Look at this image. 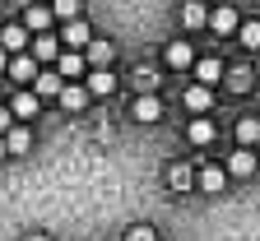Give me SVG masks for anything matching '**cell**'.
<instances>
[{
    "mask_svg": "<svg viewBox=\"0 0 260 241\" xmlns=\"http://www.w3.org/2000/svg\"><path fill=\"white\" fill-rule=\"evenodd\" d=\"M51 65H56V75H60V79H79V75L88 70V65H84V56H79V51H70V47H65V51H56V60H51Z\"/></svg>",
    "mask_w": 260,
    "mask_h": 241,
    "instance_id": "obj_1",
    "label": "cell"
},
{
    "mask_svg": "<svg viewBox=\"0 0 260 241\" xmlns=\"http://www.w3.org/2000/svg\"><path fill=\"white\" fill-rule=\"evenodd\" d=\"M84 88H88V97H107V93L116 88V75L107 70V65H93V70H88V84H84Z\"/></svg>",
    "mask_w": 260,
    "mask_h": 241,
    "instance_id": "obj_2",
    "label": "cell"
},
{
    "mask_svg": "<svg viewBox=\"0 0 260 241\" xmlns=\"http://www.w3.org/2000/svg\"><path fill=\"white\" fill-rule=\"evenodd\" d=\"M237 23H242V19H237L233 5H218V10L205 14V28H214V32H237Z\"/></svg>",
    "mask_w": 260,
    "mask_h": 241,
    "instance_id": "obj_3",
    "label": "cell"
},
{
    "mask_svg": "<svg viewBox=\"0 0 260 241\" xmlns=\"http://www.w3.org/2000/svg\"><path fill=\"white\" fill-rule=\"evenodd\" d=\"M56 97H60L65 112H84V107H88V88H84V84H60Z\"/></svg>",
    "mask_w": 260,
    "mask_h": 241,
    "instance_id": "obj_4",
    "label": "cell"
},
{
    "mask_svg": "<svg viewBox=\"0 0 260 241\" xmlns=\"http://www.w3.org/2000/svg\"><path fill=\"white\" fill-rule=\"evenodd\" d=\"M28 38H32V32H28L23 23L0 28V51H28Z\"/></svg>",
    "mask_w": 260,
    "mask_h": 241,
    "instance_id": "obj_5",
    "label": "cell"
},
{
    "mask_svg": "<svg viewBox=\"0 0 260 241\" xmlns=\"http://www.w3.org/2000/svg\"><path fill=\"white\" fill-rule=\"evenodd\" d=\"M130 116L149 125V121H158V116H162V102H158L153 93H140V97H135V107H130Z\"/></svg>",
    "mask_w": 260,
    "mask_h": 241,
    "instance_id": "obj_6",
    "label": "cell"
},
{
    "mask_svg": "<svg viewBox=\"0 0 260 241\" xmlns=\"http://www.w3.org/2000/svg\"><path fill=\"white\" fill-rule=\"evenodd\" d=\"M5 75H10V79H19V84H23V79H32V75H38V60H32V56H28V51H14V60H10V65H5Z\"/></svg>",
    "mask_w": 260,
    "mask_h": 241,
    "instance_id": "obj_7",
    "label": "cell"
},
{
    "mask_svg": "<svg viewBox=\"0 0 260 241\" xmlns=\"http://www.w3.org/2000/svg\"><path fill=\"white\" fill-rule=\"evenodd\" d=\"M195 79H200L205 88H214V84L223 79V60H218V56H205V60H195Z\"/></svg>",
    "mask_w": 260,
    "mask_h": 241,
    "instance_id": "obj_8",
    "label": "cell"
},
{
    "mask_svg": "<svg viewBox=\"0 0 260 241\" xmlns=\"http://www.w3.org/2000/svg\"><path fill=\"white\" fill-rule=\"evenodd\" d=\"M28 47H32V60H56L60 38H51V32H38V38H28Z\"/></svg>",
    "mask_w": 260,
    "mask_h": 241,
    "instance_id": "obj_9",
    "label": "cell"
},
{
    "mask_svg": "<svg viewBox=\"0 0 260 241\" xmlns=\"http://www.w3.org/2000/svg\"><path fill=\"white\" fill-rule=\"evenodd\" d=\"M28 14H23V28L28 32H47L51 28V5H23Z\"/></svg>",
    "mask_w": 260,
    "mask_h": 241,
    "instance_id": "obj_10",
    "label": "cell"
},
{
    "mask_svg": "<svg viewBox=\"0 0 260 241\" xmlns=\"http://www.w3.org/2000/svg\"><path fill=\"white\" fill-rule=\"evenodd\" d=\"M112 56H116V47L112 42H84V65H112Z\"/></svg>",
    "mask_w": 260,
    "mask_h": 241,
    "instance_id": "obj_11",
    "label": "cell"
},
{
    "mask_svg": "<svg viewBox=\"0 0 260 241\" xmlns=\"http://www.w3.org/2000/svg\"><path fill=\"white\" fill-rule=\"evenodd\" d=\"M60 84H65V79H60L56 70H42V75H32V93H38V97H56V93H60Z\"/></svg>",
    "mask_w": 260,
    "mask_h": 241,
    "instance_id": "obj_12",
    "label": "cell"
},
{
    "mask_svg": "<svg viewBox=\"0 0 260 241\" xmlns=\"http://www.w3.org/2000/svg\"><path fill=\"white\" fill-rule=\"evenodd\" d=\"M10 116H19V121H32V116H38V93H19L14 102H10Z\"/></svg>",
    "mask_w": 260,
    "mask_h": 241,
    "instance_id": "obj_13",
    "label": "cell"
},
{
    "mask_svg": "<svg viewBox=\"0 0 260 241\" xmlns=\"http://www.w3.org/2000/svg\"><path fill=\"white\" fill-rule=\"evenodd\" d=\"M60 42H70V51H84V42H88V23L84 19H65V38Z\"/></svg>",
    "mask_w": 260,
    "mask_h": 241,
    "instance_id": "obj_14",
    "label": "cell"
},
{
    "mask_svg": "<svg viewBox=\"0 0 260 241\" xmlns=\"http://www.w3.org/2000/svg\"><path fill=\"white\" fill-rule=\"evenodd\" d=\"M228 171H233V177H251V171H255V153H251V149L242 144V149H237L233 158H228Z\"/></svg>",
    "mask_w": 260,
    "mask_h": 241,
    "instance_id": "obj_15",
    "label": "cell"
},
{
    "mask_svg": "<svg viewBox=\"0 0 260 241\" xmlns=\"http://www.w3.org/2000/svg\"><path fill=\"white\" fill-rule=\"evenodd\" d=\"M28 144H32V130L28 125H10L5 130V153H23Z\"/></svg>",
    "mask_w": 260,
    "mask_h": 241,
    "instance_id": "obj_16",
    "label": "cell"
},
{
    "mask_svg": "<svg viewBox=\"0 0 260 241\" xmlns=\"http://www.w3.org/2000/svg\"><path fill=\"white\" fill-rule=\"evenodd\" d=\"M205 5H200V0H186V5H181V28H205Z\"/></svg>",
    "mask_w": 260,
    "mask_h": 241,
    "instance_id": "obj_17",
    "label": "cell"
},
{
    "mask_svg": "<svg viewBox=\"0 0 260 241\" xmlns=\"http://www.w3.org/2000/svg\"><path fill=\"white\" fill-rule=\"evenodd\" d=\"M168 65H172V70H186V65H195L190 42H172V47H168Z\"/></svg>",
    "mask_w": 260,
    "mask_h": 241,
    "instance_id": "obj_18",
    "label": "cell"
},
{
    "mask_svg": "<svg viewBox=\"0 0 260 241\" xmlns=\"http://www.w3.org/2000/svg\"><path fill=\"white\" fill-rule=\"evenodd\" d=\"M181 102H186L190 112H209V102H214V97H209V88H205V84H195V88H186V97H181Z\"/></svg>",
    "mask_w": 260,
    "mask_h": 241,
    "instance_id": "obj_19",
    "label": "cell"
},
{
    "mask_svg": "<svg viewBox=\"0 0 260 241\" xmlns=\"http://www.w3.org/2000/svg\"><path fill=\"white\" fill-rule=\"evenodd\" d=\"M237 140H242L246 149L260 144V121H255V116H242V121H237Z\"/></svg>",
    "mask_w": 260,
    "mask_h": 241,
    "instance_id": "obj_20",
    "label": "cell"
},
{
    "mask_svg": "<svg viewBox=\"0 0 260 241\" xmlns=\"http://www.w3.org/2000/svg\"><path fill=\"white\" fill-rule=\"evenodd\" d=\"M214 140V121L209 116H195L190 121V144H209Z\"/></svg>",
    "mask_w": 260,
    "mask_h": 241,
    "instance_id": "obj_21",
    "label": "cell"
},
{
    "mask_svg": "<svg viewBox=\"0 0 260 241\" xmlns=\"http://www.w3.org/2000/svg\"><path fill=\"white\" fill-rule=\"evenodd\" d=\"M237 38H242V47L260 51V19H251V23H237Z\"/></svg>",
    "mask_w": 260,
    "mask_h": 241,
    "instance_id": "obj_22",
    "label": "cell"
},
{
    "mask_svg": "<svg viewBox=\"0 0 260 241\" xmlns=\"http://www.w3.org/2000/svg\"><path fill=\"white\" fill-rule=\"evenodd\" d=\"M223 181H228V177H223L218 167H205V171H200V190H209V195H218V190H223Z\"/></svg>",
    "mask_w": 260,
    "mask_h": 241,
    "instance_id": "obj_23",
    "label": "cell"
},
{
    "mask_svg": "<svg viewBox=\"0 0 260 241\" xmlns=\"http://www.w3.org/2000/svg\"><path fill=\"white\" fill-rule=\"evenodd\" d=\"M79 10H84V0H56L51 19H79Z\"/></svg>",
    "mask_w": 260,
    "mask_h": 241,
    "instance_id": "obj_24",
    "label": "cell"
},
{
    "mask_svg": "<svg viewBox=\"0 0 260 241\" xmlns=\"http://www.w3.org/2000/svg\"><path fill=\"white\" fill-rule=\"evenodd\" d=\"M130 84H135L140 93H153V88H158V75H153V70H144V65H140V70L130 75Z\"/></svg>",
    "mask_w": 260,
    "mask_h": 241,
    "instance_id": "obj_25",
    "label": "cell"
},
{
    "mask_svg": "<svg viewBox=\"0 0 260 241\" xmlns=\"http://www.w3.org/2000/svg\"><path fill=\"white\" fill-rule=\"evenodd\" d=\"M228 88H233V93H246L251 88V70H242V65H237V70H228Z\"/></svg>",
    "mask_w": 260,
    "mask_h": 241,
    "instance_id": "obj_26",
    "label": "cell"
},
{
    "mask_svg": "<svg viewBox=\"0 0 260 241\" xmlns=\"http://www.w3.org/2000/svg\"><path fill=\"white\" fill-rule=\"evenodd\" d=\"M168 186L172 190H190V171L186 167H168Z\"/></svg>",
    "mask_w": 260,
    "mask_h": 241,
    "instance_id": "obj_27",
    "label": "cell"
},
{
    "mask_svg": "<svg viewBox=\"0 0 260 241\" xmlns=\"http://www.w3.org/2000/svg\"><path fill=\"white\" fill-rule=\"evenodd\" d=\"M125 241H158V236H153L149 223H140V227H130V232H125Z\"/></svg>",
    "mask_w": 260,
    "mask_h": 241,
    "instance_id": "obj_28",
    "label": "cell"
},
{
    "mask_svg": "<svg viewBox=\"0 0 260 241\" xmlns=\"http://www.w3.org/2000/svg\"><path fill=\"white\" fill-rule=\"evenodd\" d=\"M10 125H14V116H10V107H0V134H5Z\"/></svg>",
    "mask_w": 260,
    "mask_h": 241,
    "instance_id": "obj_29",
    "label": "cell"
},
{
    "mask_svg": "<svg viewBox=\"0 0 260 241\" xmlns=\"http://www.w3.org/2000/svg\"><path fill=\"white\" fill-rule=\"evenodd\" d=\"M5 65H10V51H0V75H5Z\"/></svg>",
    "mask_w": 260,
    "mask_h": 241,
    "instance_id": "obj_30",
    "label": "cell"
},
{
    "mask_svg": "<svg viewBox=\"0 0 260 241\" xmlns=\"http://www.w3.org/2000/svg\"><path fill=\"white\" fill-rule=\"evenodd\" d=\"M0 158H5V140H0Z\"/></svg>",
    "mask_w": 260,
    "mask_h": 241,
    "instance_id": "obj_31",
    "label": "cell"
},
{
    "mask_svg": "<svg viewBox=\"0 0 260 241\" xmlns=\"http://www.w3.org/2000/svg\"><path fill=\"white\" fill-rule=\"evenodd\" d=\"M14 5H28V0H14Z\"/></svg>",
    "mask_w": 260,
    "mask_h": 241,
    "instance_id": "obj_32",
    "label": "cell"
}]
</instances>
